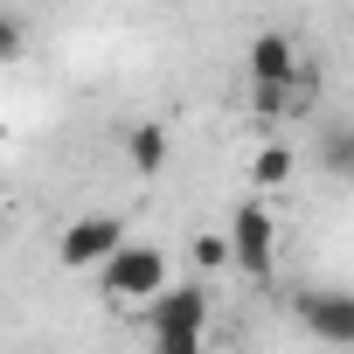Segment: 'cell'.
I'll list each match as a JSON object with an SVG mask.
<instances>
[{
    "instance_id": "obj_4",
    "label": "cell",
    "mask_w": 354,
    "mask_h": 354,
    "mask_svg": "<svg viewBox=\"0 0 354 354\" xmlns=\"http://www.w3.org/2000/svg\"><path fill=\"white\" fill-rule=\"evenodd\" d=\"M118 243H125V216H111V209H84V216L56 236V264H63V271H97Z\"/></svg>"
},
{
    "instance_id": "obj_9",
    "label": "cell",
    "mask_w": 354,
    "mask_h": 354,
    "mask_svg": "<svg viewBox=\"0 0 354 354\" xmlns=\"http://www.w3.org/2000/svg\"><path fill=\"white\" fill-rule=\"evenodd\" d=\"M319 174H333V181H354V118L319 132Z\"/></svg>"
},
{
    "instance_id": "obj_3",
    "label": "cell",
    "mask_w": 354,
    "mask_h": 354,
    "mask_svg": "<svg viewBox=\"0 0 354 354\" xmlns=\"http://www.w3.org/2000/svg\"><path fill=\"white\" fill-rule=\"evenodd\" d=\"M230 264L250 278V285H271V264H278V216L264 209V195H243L236 216H230Z\"/></svg>"
},
{
    "instance_id": "obj_11",
    "label": "cell",
    "mask_w": 354,
    "mask_h": 354,
    "mask_svg": "<svg viewBox=\"0 0 354 354\" xmlns=\"http://www.w3.org/2000/svg\"><path fill=\"white\" fill-rule=\"evenodd\" d=\"M28 49V28H21V15H8V8H0V63H15Z\"/></svg>"
},
{
    "instance_id": "obj_6",
    "label": "cell",
    "mask_w": 354,
    "mask_h": 354,
    "mask_svg": "<svg viewBox=\"0 0 354 354\" xmlns=\"http://www.w3.org/2000/svg\"><path fill=\"white\" fill-rule=\"evenodd\" d=\"M299 49H292V35H257L250 42V84H278V91H292L299 84Z\"/></svg>"
},
{
    "instance_id": "obj_5",
    "label": "cell",
    "mask_w": 354,
    "mask_h": 354,
    "mask_svg": "<svg viewBox=\"0 0 354 354\" xmlns=\"http://www.w3.org/2000/svg\"><path fill=\"white\" fill-rule=\"evenodd\" d=\"M299 326L319 333V340H333V347H354V292H340V285L299 292Z\"/></svg>"
},
{
    "instance_id": "obj_7",
    "label": "cell",
    "mask_w": 354,
    "mask_h": 354,
    "mask_svg": "<svg viewBox=\"0 0 354 354\" xmlns=\"http://www.w3.org/2000/svg\"><path fill=\"white\" fill-rule=\"evenodd\" d=\"M167 153H174V139H167V125H125V160H132V174H160L167 167Z\"/></svg>"
},
{
    "instance_id": "obj_10",
    "label": "cell",
    "mask_w": 354,
    "mask_h": 354,
    "mask_svg": "<svg viewBox=\"0 0 354 354\" xmlns=\"http://www.w3.org/2000/svg\"><path fill=\"white\" fill-rule=\"evenodd\" d=\"M188 264H195L202 278L230 271V230H202V236H188Z\"/></svg>"
},
{
    "instance_id": "obj_1",
    "label": "cell",
    "mask_w": 354,
    "mask_h": 354,
    "mask_svg": "<svg viewBox=\"0 0 354 354\" xmlns=\"http://www.w3.org/2000/svg\"><path fill=\"white\" fill-rule=\"evenodd\" d=\"M146 340L160 347V354H195L202 340H209V285L202 278H188V285H160L146 306Z\"/></svg>"
},
{
    "instance_id": "obj_2",
    "label": "cell",
    "mask_w": 354,
    "mask_h": 354,
    "mask_svg": "<svg viewBox=\"0 0 354 354\" xmlns=\"http://www.w3.org/2000/svg\"><path fill=\"white\" fill-rule=\"evenodd\" d=\"M91 278H97V292H104L111 306H146V299L167 285V250H160V243H132V236H125V243H118Z\"/></svg>"
},
{
    "instance_id": "obj_8",
    "label": "cell",
    "mask_w": 354,
    "mask_h": 354,
    "mask_svg": "<svg viewBox=\"0 0 354 354\" xmlns=\"http://www.w3.org/2000/svg\"><path fill=\"white\" fill-rule=\"evenodd\" d=\"M292 167H299L292 146H285V139H264V146L250 153V188H285V181H292Z\"/></svg>"
}]
</instances>
